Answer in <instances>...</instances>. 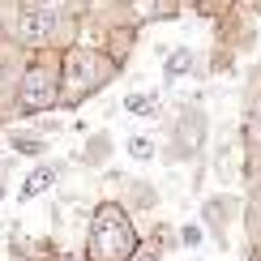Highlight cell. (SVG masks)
<instances>
[{
    "label": "cell",
    "instance_id": "1",
    "mask_svg": "<svg viewBox=\"0 0 261 261\" xmlns=\"http://www.w3.org/2000/svg\"><path fill=\"white\" fill-rule=\"evenodd\" d=\"M116 77H120V64L107 56L99 43L64 47L60 51V112H77L82 103L103 94Z\"/></svg>",
    "mask_w": 261,
    "mask_h": 261
},
{
    "label": "cell",
    "instance_id": "2",
    "mask_svg": "<svg viewBox=\"0 0 261 261\" xmlns=\"http://www.w3.org/2000/svg\"><path fill=\"white\" fill-rule=\"evenodd\" d=\"M137 244H141V236L133 227V214H128L116 197L94 201L90 223H86L82 261H128L137 253Z\"/></svg>",
    "mask_w": 261,
    "mask_h": 261
},
{
    "label": "cell",
    "instance_id": "3",
    "mask_svg": "<svg viewBox=\"0 0 261 261\" xmlns=\"http://www.w3.org/2000/svg\"><path fill=\"white\" fill-rule=\"evenodd\" d=\"M60 112V51H30L13 94V120H43Z\"/></svg>",
    "mask_w": 261,
    "mask_h": 261
},
{
    "label": "cell",
    "instance_id": "4",
    "mask_svg": "<svg viewBox=\"0 0 261 261\" xmlns=\"http://www.w3.org/2000/svg\"><path fill=\"white\" fill-rule=\"evenodd\" d=\"M205 133H210V116H205L197 103H184L176 112V120H171V146L163 150V159H167V163L197 159L201 146H205Z\"/></svg>",
    "mask_w": 261,
    "mask_h": 261
},
{
    "label": "cell",
    "instance_id": "5",
    "mask_svg": "<svg viewBox=\"0 0 261 261\" xmlns=\"http://www.w3.org/2000/svg\"><path fill=\"white\" fill-rule=\"evenodd\" d=\"M26 56L9 35H0V124L13 120V94H17V82H21V69H26Z\"/></svg>",
    "mask_w": 261,
    "mask_h": 261
},
{
    "label": "cell",
    "instance_id": "6",
    "mask_svg": "<svg viewBox=\"0 0 261 261\" xmlns=\"http://www.w3.org/2000/svg\"><path fill=\"white\" fill-rule=\"evenodd\" d=\"M60 176H64V163H51V159L35 163V167L21 176V184H17V201L30 205V201H39V197H47V193L60 184Z\"/></svg>",
    "mask_w": 261,
    "mask_h": 261
},
{
    "label": "cell",
    "instance_id": "7",
    "mask_svg": "<svg viewBox=\"0 0 261 261\" xmlns=\"http://www.w3.org/2000/svg\"><path fill=\"white\" fill-rule=\"evenodd\" d=\"M116 184H120V197H116V201H120L128 214H133V210H154V205H159V189H154L150 180L120 176V171H116Z\"/></svg>",
    "mask_w": 261,
    "mask_h": 261
},
{
    "label": "cell",
    "instance_id": "8",
    "mask_svg": "<svg viewBox=\"0 0 261 261\" xmlns=\"http://www.w3.org/2000/svg\"><path fill=\"white\" fill-rule=\"evenodd\" d=\"M5 146H9V154L13 159H35V163H43L47 159V150H51V141L39 133V128H9L5 133Z\"/></svg>",
    "mask_w": 261,
    "mask_h": 261
},
{
    "label": "cell",
    "instance_id": "9",
    "mask_svg": "<svg viewBox=\"0 0 261 261\" xmlns=\"http://www.w3.org/2000/svg\"><path fill=\"white\" fill-rule=\"evenodd\" d=\"M112 154H116V137L107 133V128H94V133H86V141H82L77 163L86 171H103L107 163H112Z\"/></svg>",
    "mask_w": 261,
    "mask_h": 261
},
{
    "label": "cell",
    "instance_id": "10",
    "mask_svg": "<svg viewBox=\"0 0 261 261\" xmlns=\"http://www.w3.org/2000/svg\"><path fill=\"white\" fill-rule=\"evenodd\" d=\"M124 9V21L133 26H146V21H163V17H176L180 13V0H116Z\"/></svg>",
    "mask_w": 261,
    "mask_h": 261
},
{
    "label": "cell",
    "instance_id": "11",
    "mask_svg": "<svg viewBox=\"0 0 261 261\" xmlns=\"http://www.w3.org/2000/svg\"><path fill=\"white\" fill-rule=\"evenodd\" d=\"M197 69V51L193 47H171L167 56H163V82L176 86L180 77H189V73Z\"/></svg>",
    "mask_w": 261,
    "mask_h": 261
},
{
    "label": "cell",
    "instance_id": "12",
    "mask_svg": "<svg viewBox=\"0 0 261 261\" xmlns=\"http://www.w3.org/2000/svg\"><path fill=\"white\" fill-rule=\"evenodd\" d=\"M124 112L137 116V120H159V116H163L159 90H133V94H124Z\"/></svg>",
    "mask_w": 261,
    "mask_h": 261
},
{
    "label": "cell",
    "instance_id": "13",
    "mask_svg": "<svg viewBox=\"0 0 261 261\" xmlns=\"http://www.w3.org/2000/svg\"><path fill=\"white\" fill-rule=\"evenodd\" d=\"M231 210H236V197H210V201L201 205V223L210 227V231L223 236V227H227V219H231Z\"/></svg>",
    "mask_w": 261,
    "mask_h": 261
},
{
    "label": "cell",
    "instance_id": "14",
    "mask_svg": "<svg viewBox=\"0 0 261 261\" xmlns=\"http://www.w3.org/2000/svg\"><path fill=\"white\" fill-rule=\"evenodd\" d=\"M124 150H128V159H133V163H150V159L159 154V146H154V137H150V133H128Z\"/></svg>",
    "mask_w": 261,
    "mask_h": 261
},
{
    "label": "cell",
    "instance_id": "15",
    "mask_svg": "<svg viewBox=\"0 0 261 261\" xmlns=\"http://www.w3.org/2000/svg\"><path fill=\"white\" fill-rule=\"evenodd\" d=\"M248 150L253 154H261V103H253V112H248Z\"/></svg>",
    "mask_w": 261,
    "mask_h": 261
},
{
    "label": "cell",
    "instance_id": "16",
    "mask_svg": "<svg viewBox=\"0 0 261 261\" xmlns=\"http://www.w3.org/2000/svg\"><path fill=\"white\" fill-rule=\"evenodd\" d=\"M205 240V227L201 223H184L180 231H176V244H184V248H197Z\"/></svg>",
    "mask_w": 261,
    "mask_h": 261
},
{
    "label": "cell",
    "instance_id": "17",
    "mask_svg": "<svg viewBox=\"0 0 261 261\" xmlns=\"http://www.w3.org/2000/svg\"><path fill=\"white\" fill-rule=\"evenodd\" d=\"M128 261H159V248L154 244H137V253L128 257Z\"/></svg>",
    "mask_w": 261,
    "mask_h": 261
},
{
    "label": "cell",
    "instance_id": "18",
    "mask_svg": "<svg viewBox=\"0 0 261 261\" xmlns=\"http://www.w3.org/2000/svg\"><path fill=\"white\" fill-rule=\"evenodd\" d=\"M17 5H21V0H0V26H5V17L17 13Z\"/></svg>",
    "mask_w": 261,
    "mask_h": 261
},
{
    "label": "cell",
    "instance_id": "19",
    "mask_svg": "<svg viewBox=\"0 0 261 261\" xmlns=\"http://www.w3.org/2000/svg\"><path fill=\"white\" fill-rule=\"evenodd\" d=\"M9 197V163H0V201Z\"/></svg>",
    "mask_w": 261,
    "mask_h": 261
}]
</instances>
